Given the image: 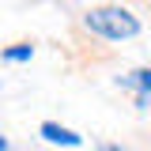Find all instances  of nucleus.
Listing matches in <instances>:
<instances>
[{"label": "nucleus", "instance_id": "1", "mask_svg": "<svg viewBox=\"0 0 151 151\" xmlns=\"http://www.w3.org/2000/svg\"><path fill=\"white\" fill-rule=\"evenodd\" d=\"M83 27L91 30V34H102V38H113V42H121V38H136L140 34V19L125 12V8H91L87 15H83Z\"/></svg>", "mask_w": 151, "mask_h": 151}, {"label": "nucleus", "instance_id": "2", "mask_svg": "<svg viewBox=\"0 0 151 151\" xmlns=\"http://www.w3.org/2000/svg\"><path fill=\"white\" fill-rule=\"evenodd\" d=\"M42 136L53 140V144H64V147H79V136L64 125H57V121H42Z\"/></svg>", "mask_w": 151, "mask_h": 151}, {"label": "nucleus", "instance_id": "3", "mask_svg": "<svg viewBox=\"0 0 151 151\" xmlns=\"http://www.w3.org/2000/svg\"><path fill=\"white\" fill-rule=\"evenodd\" d=\"M125 87H136V102H140V106H147L151 102V68H144V72H136L132 76V79H125Z\"/></svg>", "mask_w": 151, "mask_h": 151}, {"label": "nucleus", "instance_id": "4", "mask_svg": "<svg viewBox=\"0 0 151 151\" xmlns=\"http://www.w3.org/2000/svg\"><path fill=\"white\" fill-rule=\"evenodd\" d=\"M30 53H34V45H27V42H19V45H12V49H4V60H30Z\"/></svg>", "mask_w": 151, "mask_h": 151}, {"label": "nucleus", "instance_id": "5", "mask_svg": "<svg viewBox=\"0 0 151 151\" xmlns=\"http://www.w3.org/2000/svg\"><path fill=\"white\" fill-rule=\"evenodd\" d=\"M0 151H8V140H4V136H0Z\"/></svg>", "mask_w": 151, "mask_h": 151}, {"label": "nucleus", "instance_id": "6", "mask_svg": "<svg viewBox=\"0 0 151 151\" xmlns=\"http://www.w3.org/2000/svg\"><path fill=\"white\" fill-rule=\"evenodd\" d=\"M102 151H117V147H102Z\"/></svg>", "mask_w": 151, "mask_h": 151}]
</instances>
